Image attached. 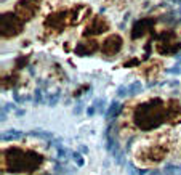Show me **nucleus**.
<instances>
[{
    "instance_id": "obj_13",
    "label": "nucleus",
    "mask_w": 181,
    "mask_h": 175,
    "mask_svg": "<svg viewBox=\"0 0 181 175\" xmlns=\"http://www.w3.org/2000/svg\"><path fill=\"white\" fill-rule=\"evenodd\" d=\"M16 137H21V133H19V132H10V133H3V135H2V140L5 141L7 138H8V140H11V138H16Z\"/></svg>"
},
{
    "instance_id": "obj_11",
    "label": "nucleus",
    "mask_w": 181,
    "mask_h": 175,
    "mask_svg": "<svg viewBox=\"0 0 181 175\" xmlns=\"http://www.w3.org/2000/svg\"><path fill=\"white\" fill-rule=\"evenodd\" d=\"M127 90H128V95H135V93H140L141 90H143V85H141V82L135 81L133 83H130L127 87Z\"/></svg>"
},
{
    "instance_id": "obj_5",
    "label": "nucleus",
    "mask_w": 181,
    "mask_h": 175,
    "mask_svg": "<svg viewBox=\"0 0 181 175\" xmlns=\"http://www.w3.org/2000/svg\"><path fill=\"white\" fill-rule=\"evenodd\" d=\"M122 48V37L120 35H117V34H112V35H109L108 39L104 40L103 43V47H101V50H103V53L104 55H116V53H119V50Z\"/></svg>"
},
{
    "instance_id": "obj_1",
    "label": "nucleus",
    "mask_w": 181,
    "mask_h": 175,
    "mask_svg": "<svg viewBox=\"0 0 181 175\" xmlns=\"http://www.w3.org/2000/svg\"><path fill=\"white\" fill-rule=\"evenodd\" d=\"M133 119L138 129L148 132V130L159 127L162 122L168 121V108H165L160 98H152L136 106Z\"/></svg>"
},
{
    "instance_id": "obj_9",
    "label": "nucleus",
    "mask_w": 181,
    "mask_h": 175,
    "mask_svg": "<svg viewBox=\"0 0 181 175\" xmlns=\"http://www.w3.org/2000/svg\"><path fill=\"white\" fill-rule=\"evenodd\" d=\"M98 50V43L95 40H85V42H80L76 48V53L77 55H92Z\"/></svg>"
},
{
    "instance_id": "obj_12",
    "label": "nucleus",
    "mask_w": 181,
    "mask_h": 175,
    "mask_svg": "<svg viewBox=\"0 0 181 175\" xmlns=\"http://www.w3.org/2000/svg\"><path fill=\"white\" fill-rule=\"evenodd\" d=\"M72 159H74V162L77 164V167H82L85 164V159L82 157L80 153H72Z\"/></svg>"
},
{
    "instance_id": "obj_4",
    "label": "nucleus",
    "mask_w": 181,
    "mask_h": 175,
    "mask_svg": "<svg viewBox=\"0 0 181 175\" xmlns=\"http://www.w3.org/2000/svg\"><path fill=\"white\" fill-rule=\"evenodd\" d=\"M40 2L39 0H19L16 3V15L23 21H29L31 18L35 16V13L39 11Z\"/></svg>"
},
{
    "instance_id": "obj_6",
    "label": "nucleus",
    "mask_w": 181,
    "mask_h": 175,
    "mask_svg": "<svg viewBox=\"0 0 181 175\" xmlns=\"http://www.w3.org/2000/svg\"><path fill=\"white\" fill-rule=\"evenodd\" d=\"M104 31H108V23L103 16H96L92 23L88 24V27L84 31V35H100Z\"/></svg>"
},
{
    "instance_id": "obj_15",
    "label": "nucleus",
    "mask_w": 181,
    "mask_h": 175,
    "mask_svg": "<svg viewBox=\"0 0 181 175\" xmlns=\"http://www.w3.org/2000/svg\"><path fill=\"white\" fill-rule=\"evenodd\" d=\"M80 151H84V153H87L88 149H87V146H80Z\"/></svg>"
},
{
    "instance_id": "obj_8",
    "label": "nucleus",
    "mask_w": 181,
    "mask_h": 175,
    "mask_svg": "<svg viewBox=\"0 0 181 175\" xmlns=\"http://www.w3.org/2000/svg\"><path fill=\"white\" fill-rule=\"evenodd\" d=\"M66 23V13L64 11H60V13H53L48 19H45V26L47 27H55V29H63Z\"/></svg>"
},
{
    "instance_id": "obj_14",
    "label": "nucleus",
    "mask_w": 181,
    "mask_h": 175,
    "mask_svg": "<svg viewBox=\"0 0 181 175\" xmlns=\"http://www.w3.org/2000/svg\"><path fill=\"white\" fill-rule=\"evenodd\" d=\"M87 114H88V116H93V114H95V106H90V108L87 109Z\"/></svg>"
},
{
    "instance_id": "obj_7",
    "label": "nucleus",
    "mask_w": 181,
    "mask_h": 175,
    "mask_svg": "<svg viewBox=\"0 0 181 175\" xmlns=\"http://www.w3.org/2000/svg\"><path fill=\"white\" fill-rule=\"evenodd\" d=\"M152 24H154V23H152V19H148V18L136 21L135 26H133V31H132V39H140V37H143V35L146 34L149 29H151Z\"/></svg>"
},
{
    "instance_id": "obj_2",
    "label": "nucleus",
    "mask_w": 181,
    "mask_h": 175,
    "mask_svg": "<svg viewBox=\"0 0 181 175\" xmlns=\"http://www.w3.org/2000/svg\"><path fill=\"white\" fill-rule=\"evenodd\" d=\"M43 159L34 151H24L19 148H10L3 151V167L11 174L18 172H35L42 165Z\"/></svg>"
},
{
    "instance_id": "obj_10",
    "label": "nucleus",
    "mask_w": 181,
    "mask_h": 175,
    "mask_svg": "<svg viewBox=\"0 0 181 175\" xmlns=\"http://www.w3.org/2000/svg\"><path fill=\"white\" fill-rule=\"evenodd\" d=\"M120 109H122V105H120V103H119V101H112L111 106L108 108V113H106V116H108V119H116L117 116H119Z\"/></svg>"
},
{
    "instance_id": "obj_3",
    "label": "nucleus",
    "mask_w": 181,
    "mask_h": 175,
    "mask_svg": "<svg viewBox=\"0 0 181 175\" xmlns=\"http://www.w3.org/2000/svg\"><path fill=\"white\" fill-rule=\"evenodd\" d=\"M23 31V19L15 13L2 15V35L3 37H13Z\"/></svg>"
}]
</instances>
